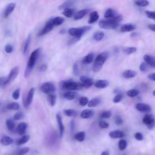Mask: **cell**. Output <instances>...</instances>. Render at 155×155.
I'll use <instances>...</instances> for the list:
<instances>
[{"label":"cell","instance_id":"57","mask_svg":"<svg viewBox=\"0 0 155 155\" xmlns=\"http://www.w3.org/2000/svg\"><path fill=\"white\" fill-rule=\"evenodd\" d=\"M7 77H1L0 78V87L4 86L5 82L6 81Z\"/></svg>","mask_w":155,"mask_h":155},{"label":"cell","instance_id":"13","mask_svg":"<svg viewBox=\"0 0 155 155\" xmlns=\"http://www.w3.org/2000/svg\"><path fill=\"white\" fill-rule=\"evenodd\" d=\"M56 120H57L58 125L59 129V133H60V137L62 138L64 134V126L63 123L61 116L59 113H57L56 115Z\"/></svg>","mask_w":155,"mask_h":155},{"label":"cell","instance_id":"34","mask_svg":"<svg viewBox=\"0 0 155 155\" xmlns=\"http://www.w3.org/2000/svg\"><path fill=\"white\" fill-rule=\"evenodd\" d=\"M74 14V10L70 9V8H66L64 9V12L63 13V14L67 18L71 17L73 16Z\"/></svg>","mask_w":155,"mask_h":155},{"label":"cell","instance_id":"43","mask_svg":"<svg viewBox=\"0 0 155 155\" xmlns=\"http://www.w3.org/2000/svg\"><path fill=\"white\" fill-rule=\"evenodd\" d=\"M135 4L139 7H146L149 4V2L147 0H142V1H136Z\"/></svg>","mask_w":155,"mask_h":155},{"label":"cell","instance_id":"8","mask_svg":"<svg viewBox=\"0 0 155 155\" xmlns=\"http://www.w3.org/2000/svg\"><path fill=\"white\" fill-rule=\"evenodd\" d=\"M142 122L147 125L149 129H152L154 127V117L152 115H146L143 118Z\"/></svg>","mask_w":155,"mask_h":155},{"label":"cell","instance_id":"59","mask_svg":"<svg viewBox=\"0 0 155 155\" xmlns=\"http://www.w3.org/2000/svg\"><path fill=\"white\" fill-rule=\"evenodd\" d=\"M79 39H80V38H79L74 37V38L71 39V40H70V42H69V44H73L77 42L78 40H79Z\"/></svg>","mask_w":155,"mask_h":155},{"label":"cell","instance_id":"7","mask_svg":"<svg viewBox=\"0 0 155 155\" xmlns=\"http://www.w3.org/2000/svg\"><path fill=\"white\" fill-rule=\"evenodd\" d=\"M40 89L43 93L46 94H49L52 92H55L56 87L53 83L50 82H47L43 83L41 86Z\"/></svg>","mask_w":155,"mask_h":155},{"label":"cell","instance_id":"38","mask_svg":"<svg viewBox=\"0 0 155 155\" xmlns=\"http://www.w3.org/2000/svg\"><path fill=\"white\" fill-rule=\"evenodd\" d=\"M64 114L68 117H71V116H76L77 115V112L75 110L72 109H67L64 111Z\"/></svg>","mask_w":155,"mask_h":155},{"label":"cell","instance_id":"11","mask_svg":"<svg viewBox=\"0 0 155 155\" xmlns=\"http://www.w3.org/2000/svg\"><path fill=\"white\" fill-rule=\"evenodd\" d=\"M34 93H35V89L31 88L30 89V90L29 91V93L27 94V96L26 101H24V105H25V107H27L31 104V103L33 101Z\"/></svg>","mask_w":155,"mask_h":155},{"label":"cell","instance_id":"28","mask_svg":"<svg viewBox=\"0 0 155 155\" xmlns=\"http://www.w3.org/2000/svg\"><path fill=\"white\" fill-rule=\"evenodd\" d=\"M93 57H94V55L93 53H90L88 54L84 58H83V60H82L83 64H88L92 63L93 60Z\"/></svg>","mask_w":155,"mask_h":155},{"label":"cell","instance_id":"5","mask_svg":"<svg viewBox=\"0 0 155 155\" xmlns=\"http://www.w3.org/2000/svg\"><path fill=\"white\" fill-rule=\"evenodd\" d=\"M92 27L87 26H84L81 27H75L71 28L68 30V33L70 35L73 36L74 37H77L81 38V37L83 35V34L85 33L86 32L90 30Z\"/></svg>","mask_w":155,"mask_h":155},{"label":"cell","instance_id":"47","mask_svg":"<svg viewBox=\"0 0 155 155\" xmlns=\"http://www.w3.org/2000/svg\"><path fill=\"white\" fill-rule=\"evenodd\" d=\"M123 95L121 94H118L113 98V102L114 103H119L123 100Z\"/></svg>","mask_w":155,"mask_h":155},{"label":"cell","instance_id":"33","mask_svg":"<svg viewBox=\"0 0 155 155\" xmlns=\"http://www.w3.org/2000/svg\"><path fill=\"white\" fill-rule=\"evenodd\" d=\"M29 139H30V136L29 135H25L22 138H21L19 139H18L17 144L18 146H21L22 144H25V143L28 142Z\"/></svg>","mask_w":155,"mask_h":155},{"label":"cell","instance_id":"21","mask_svg":"<svg viewBox=\"0 0 155 155\" xmlns=\"http://www.w3.org/2000/svg\"><path fill=\"white\" fill-rule=\"evenodd\" d=\"M144 59L146 63L149 64L150 66L153 67H155V61L153 56L149 55H146L144 56Z\"/></svg>","mask_w":155,"mask_h":155},{"label":"cell","instance_id":"58","mask_svg":"<svg viewBox=\"0 0 155 155\" xmlns=\"http://www.w3.org/2000/svg\"><path fill=\"white\" fill-rule=\"evenodd\" d=\"M47 65L44 64H43V65H41L40 66V67L39 68V70L40 71H41V72H43V71H45L47 70Z\"/></svg>","mask_w":155,"mask_h":155},{"label":"cell","instance_id":"45","mask_svg":"<svg viewBox=\"0 0 155 155\" xmlns=\"http://www.w3.org/2000/svg\"><path fill=\"white\" fill-rule=\"evenodd\" d=\"M79 102L81 106H82V107L85 106L89 103V99L87 98H86L85 97H81L79 98Z\"/></svg>","mask_w":155,"mask_h":155},{"label":"cell","instance_id":"1","mask_svg":"<svg viewBox=\"0 0 155 155\" xmlns=\"http://www.w3.org/2000/svg\"><path fill=\"white\" fill-rule=\"evenodd\" d=\"M123 19L121 15H118L113 18L108 19L106 20H101L99 22L98 25L100 28L104 29H116Z\"/></svg>","mask_w":155,"mask_h":155},{"label":"cell","instance_id":"40","mask_svg":"<svg viewBox=\"0 0 155 155\" xmlns=\"http://www.w3.org/2000/svg\"><path fill=\"white\" fill-rule=\"evenodd\" d=\"M127 146V142L125 139H121L119 142V144H118V147L120 150H124L126 149Z\"/></svg>","mask_w":155,"mask_h":155},{"label":"cell","instance_id":"15","mask_svg":"<svg viewBox=\"0 0 155 155\" xmlns=\"http://www.w3.org/2000/svg\"><path fill=\"white\" fill-rule=\"evenodd\" d=\"M109 136L111 138L113 139H116V138H122L124 137L125 134L123 132V131L121 130H114L112 131V132H110Z\"/></svg>","mask_w":155,"mask_h":155},{"label":"cell","instance_id":"10","mask_svg":"<svg viewBox=\"0 0 155 155\" xmlns=\"http://www.w3.org/2000/svg\"><path fill=\"white\" fill-rule=\"evenodd\" d=\"M80 81L81 84L83 85V87L86 88H89L93 84V81L91 78L85 76H81Z\"/></svg>","mask_w":155,"mask_h":155},{"label":"cell","instance_id":"63","mask_svg":"<svg viewBox=\"0 0 155 155\" xmlns=\"http://www.w3.org/2000/svg\"><path fill=\"white\" fill-rule=\"evenodd\" d=\"M101 155H109V152L108 151H104L101 153Z\"/></svg>","mask_w":155,"mask_h":155},{"label":"cell","instance_id":"62","mask_svg":"<svg viewBox=\"0 0 155 155\" xmlns=\"http://www.w3.org/2000/svg\"><path fill=\"white\" fill-rule=\"evenodd\" d=\"M148 27L149 28V29H150L151 30L154 32L155 31V25H150L148 26Z\"/></svg>","mask_w":155,"mask_h":155},{"label":"cell","instance_id":"29","mask_svg":"<svg viewBox=\"0 0 155 155\" xmlns=\"http://www.w3.org/2000/svg\"><path fill=\"white\" fill-rule=\"evenodd\" d=\"M101 103V99L99 98H95L89 101L88 107H95L98 106Z\"/></svg>","mask_w":155,"mask_h":155},{"label":"cell","instance_id":"56","mask_svg":"<svg viewBox=\"0 0 155 155\" xmlns=\"http://www.w3.org/2000/svg\"><path fill=\"white\" fill-rule=\"evenodd\" d=\"M135 137L136 139H137L138 141H142L143 139V138H144V136H143L142 134L141 133H139V132L135 133Z\"/></svg>","mask_w":155,"mask_h":155},{"label":"cell","instance_id":"17","mask_svg":"<svg viewBox=\"0 0 155 155\" xmlns=\"http://www.w3.org/2000/svg\"><path fill=\"white\" fill-rule=\"evenodd\" d=\"M15 6H16V4L14 3H11L7 6L4 11V17L5 18H7L12 14V12L15 9Z\"/></svg>","mask_w":155,"mask_h":155},{"label":"cell","instance_id":"36","mask_svg":"<svg viewBox=\"0 0 155 155\" xmlns=\"http://www.w3.org/2000/svg\"><path fill=\"white\" fill-rule=\"evenodd\" d=\"M85 136H86V134L84 132H80L75 135V138L76 140L79 142H82V141H84L85 139Z\"/></svg>","mask_w":155,"mask_h":155},{"label":"cell","instance_id":"39","mask_svg":"<svg viewBox=\"0 0 155 155\" xmlns=\"http://www.w3.org/2000/svg\"><path fill=\"white\" fill-rule=\"evenodd\" d=\"M48 101L50 105L52 107H53L55 105L56 101V97L55 95L53 94H49L48 96Z\"/></svg>","mask_w":155,"mask_h":155},{"label":"cell","instance_id":"26","mask_svg":"<svg viewBox=\"0 0 155 155\" xmlns=\"http://www.w3.org/2000/svg\"><path fill=\"white\" fill-rule=\"evenodd\" d=\"M64 22V18L61 17H58L52 19V23L53 25V26H60Z\"/></svg>","mask_w":155,"mask_h":155},{"label":"cell","instance_id":"51","mask_svg":"<svg viewBox=\"0 0 155 155\" xmlns=\"http://www.w3.org/2000/svg\"><path fill=\"white\" fill-rule=\"evenodd\" d=\"M73 71H74V74L75 75H79V67H78V63H75L74 64V68H73Z\"/></svg>","mask_w":155,"mask_h":155},{"label":"cell","instance_id":"54","mask_svg":"<svg viewBox=\"0 0 155 155\" xmlns=\"http://www.w3.org/2000/svg\"><path fill=\"white\" fill-rule=\"evenodd\" d=\"M99 125L102 128H107L109 127V124L105 121H100L99 123Z\"/></svg>","mask_w":155,"mask_h":155},{"label":"cell","instance_id":"55","mask_svg":"<svg viewBox=\"0 0 155 155\" xmlns=\"http://www.w3.org/2000/svg\"><path fill=\"white\" fill-rule=\"evenodd\" d=\"M139 69L141 71H145L147 70V64L146 63H142L140 66H139Z\"/></svg>","mask_w":155,"mask_h":155},{"label":"cell","instance_id":"46","mask_svg":"<svg viewBox=\"0 0 155 155\" xmlns=\"http://www.w3.org/2000/svg\"><path fill=\"white\" fill-rule=\"evenodd\" d=\"M20 90H21L20 89H17L12 94V98H14V99L18 100L19 99L20 95Z\"/></svg>","mask_w":155,"mask_h":155},{"label":"cell","instance_id":"12","mask_svg":"<svg viewBox=\"0 0 155 155\" xmlns=\"http://www.w3.org/2000/svg\"><path fill=\"white\" fill-rule=\"evenodd\" d=\"M136 109L141 112H149L151 111V107L149 105L144 103H138L136 105Z\"/></svg>","mask_w":155,"mask_h":155},{"label":"cell","instance_id":"41","mask_svg":"<svg viewBox=\"0 0 155 155\" xmlns=\"http://www.w3.org/2000/svg\"><path fill=\"white\" fill-rule=\"evenodd\" d=\"M137 49L135 47H127L124 49V52L127 55H130L136 52Z\"/></svg>","mask_w":155,"mask_h":155},{"label":"cell","instance_id":"42","mask_svg":"<svg viewBox=\"0 0 155 155\" xmlns=\"http://www.w3.org/2000/svg\"><path fill=\"white\" fill-rule=\"evenodd\" d=\"M73 3H74V2L70 1H66V2L64 3L63 4H62L61 5L59 6L58 7V9L61 10V9H66V8H69V7L71 6V5H72Z\"/></svg>","mask_w":155,"mask_h":155},{"label":"cell","instance_id":"18","mask_svg":"<svg viewBox=\"0 0 155 155\" xmlns=\"http://www.w3.org/2000/svg\"><path fill=\"white\" fill-rule=\"evenodd\" d=\"M27 128V124L26 123H21L17 127V132L19 135H23L25 133Z\"/></svg>","mask_w":155,"mask_h":155},{"label":"cell","instance_id":"53","mask_svg":"<svg viewBox=\"0 0 155 155\" xmlns=\"http://www.w3.org/2000/svg\"><path fill=\"white\" fill-rule=\"evenodd\" d=\"M5 51L7 53H10L12 52L13 51V47L12 45H11L10 44H7L5 47Z\"/></svg>","mask_w":155,"mask_h":155},{"label":"cell","instance_id":"44","mask_svg":"<svg viewBox=\"0 0 155 155\" xmlns=\"http://www.w3.org/2000/svg\"><path fill=\"white\" fill-rule=\"evenodd\" d=\"M30 150V149L29 147H25L18 150L16 153V155H24L28 153Z\"/></svg>","mask_w":155,"mask_h":155},{"label":"cell","instance_id":"61","mask_svg":"<svg viewBox=\"0 0 155 155\" xmlns=\"http://www.w3.org/2000/svg\"><path fill=\"white\" fill-rule=\"evenodd\" d=\"M148 78L150 80H152L153 81H155V78H154V74H151L148 75Z\"/></svg>","mask_w":155,"mask_h":155},{"label":"cell","instance_id":"25","mask_svg":"<svg viewBox=\"0 0 155 155\" xmlns=\"http://www.w3.org/2000/svg\"><path fill=\"white\" fill-rule=\"evenodd\" d=\"M77 97V93L74 92H68L64 94V97L67 100H73Z\"/></svg>","mask_w":155,"mask_h":155},{"label":"cell","instance_id":"48","mask_svg":"<svg viewBox=\"0 0 155 155\" xmlns=\"http://www.w3.org/2000/svg\"><path fill=\"white\" fill-rule=\"evenodd\" d=\"M111 116H112V112L110 111H104L101 115V117L102 118H105V119L110 118Z\"/></svg>","mask_w":155,"mask_h":155},{"label":"cell","instance_id":"2","mask_svg":"<svg viewBox=\"0 0 155 155\" xmlns=\"http://www.w3.org/2000/svg\"><path fill=\"white\" fill-rule=\"evenodd\" d=\"M41 52V48H38L36 50H35L31 53L29 57V59L28 63H27L26 69L25 70V78H27L30 76L36 63H37L38 60Z\"/></svg>","mask_w":155,"mask_h":155},{"label":"cell","instance_id":"64","mask_svg":"<svg viewBox=\"0 0 155 155\" xmlns=\"http://www.w3.org/2000/svg\"><path fill=\"white\" fill-rule=\"evenodd\" d=\"M66 33V30L65 29H62L61 31L60 32L61 34H63V33Z\"/></svg>","mask_w":155,"mask_h":155},{"label":"cell","instance_id":"50","mask_svg":"<svg viewBox=\"0 0 155 155\" xmlns=\"http://www.w3.org/2000/svg\"><path fill=\"white\" fill-rule=\"evenodd\" d=\"M23 117H24L23 113L21 112H18L14 115V118L15 120L18 121V120H21L22 118H23Z\"/></svg>","mask_w":155,"mask_h":155},{"label":"cell","instance_id":"49","mask_svg":"<svg viewBox=\"0 0 155 155\" xmlns=\"http://www.w3.org/2000/svg\"><path fill=\"white\" fill-rule=\"evenodd\" d=\"M145 13L147 15V17L150 18V19H151L153 20H154L155 19V12H152V11H146Z\"/></svg>","mask_w":155,"mask_h":155},{"label":"cell","instance_id":"35","mask_svg":"<svg viewBox=\"0 0 155 155\" xmlns=\"http://www.w3.org/2000/svg\"><path fill=\"white\" fill-rule=\"evenodd\" d=\"M7 109L8 110H17L19 109V105L18 102H12L7 106Z\"/></svg>","mask_w":155,"mask_h":155},{"label":"cell","instance_id":"23","mask_svg":"<svg viewBox=\"0 0 155 155\" xmlns=\"http://www.w3.org/2000/svg\"><path fill=\"white\" fill-rule=\"evenodd\" d=\"M99 19V15L97 11H93L90 14V19L89 20V24H93L98 21Z\"/></svg>","mask_w":155,"mask_h":155},{"label":"cell","instance_id":"52","mask_svg":"<svg viewBox=\"0 0 155 155\" xmlns=\"http://www.w3.org/2000/svg\"><path fill=\"white\" fill-rule=\"evenodd\" d=\"M115 123L118 125H120L121 124H123V119L121 116H117L115 118Z\"/></svg>","mask_w":155,"mask_h":155},{"label":"cell","instance_id":"30","mask_svg":"<svg viewBox=\"0 0 155 155\" xmlns=\"http://www.w3.org/2000/svg\"><path fill=\"white\" fill-rule=\"evenodd\" d=\"M104 37V33L103 32L98 31L93 35V39L97 41H101Z\"/></svg>","mask_w":155,"mask_h":155},{"label":"cell","instance_id":"4","mask_svg":"<svg viewBox=\"0 0 155 155\" xmlns=\"http://www.w3.org/2000/svg\"><path fill=\"white\" fill-rule=\"evenodd\" d=\"M59 86H60L61 89H67L70 90H79L84 87L81 82L71 81H61Z\"/></svg>","mask_w":155,"mask_h":155},{"label":"cell","instance_id":"20","mask_svg":"<svg viewBox=\"0 0 155 155\" xmlns=\"http://www.w3.org/2000/svg\"><path fill=\"white\" fill-rule=\"evenodd\" d=\"M135 29V26L132 24H127L121 26V31L122 32H129L131 31H133Z\"/></svg>","mask_w":155,"mask_h":155},{"label":"cell","instance_id":"19","mask_svg":"<svg viewBox=\"0 0 155 155\" xmlns=\"http://www.w3.org/2000/svg\"><path fill=\"white\" fill-rule=\"evenodd\" d=\"M88 10L87 9H82L79 11H78V12H76L75 15H74V19L76 20H79L81 18H82L86 16V15L88 13Z\"/></svg>","mask_w":155,"mask_h":155},{"label":"cell","instance_id":"3","mask_svg":"<svg viewBox=\"0 0 155 155\" xmlns=\"http://www.w3.org/2000/svg\"><path fill=\"white\" fill-rule=\"evenodd\" d=\"M108 56L109 54L106 52L101 53L97 56L93 66V70L94 72H98L101 70L104 63L108 58Z\"/></svg>","mask_w":155,"mask_h":155},{"label":"cell","instance_id":"27","mask_svg":"<svg viewBox=\"0 0 155 155\" xmlns=\"http://www.w3.org/2000/svg\"><path fill=\"white\" fill-rule=\"evenodd\" d=\"M116 16V12L112 9H107V11L105 12V14H104V18H106L107 19L113 18H114Z\"/></svg>","mask_w":155,"mask_h":155},{"label":"cell","instance_id":"60","mask_svg":"<svg viewBox=\"0 0 155 155\" xmlns=\"http://www.w3.org/2000/svg\"><path fill=\"white\" fill-rule=\"evenodd\" d=\"M75 121L72 120L70 122V129L71 131H74L75 130Z\"/></svg>","mask_w":155,"mask_h":155},{"label":"cell","instance_id":"22","mask_svg":"<svg viewBox=\"0 0 155 155\" xmlns=\"http://www.w3.org/2000/svg\"><path fill=\"white\" fill-rule=\"evenodd\" d=\"M136 75V72L134 70H127L125 71L123 74V76L124 78L127 79L130 78H133Z\"/></svg>","mask_w":155,"mask_h":155},{"label":"cell","instance_id":"14","mask_svg":"<svg viewBox=\"0 0 155 155\" xmlns=\"http://www.w3.org/2000/svg\"><path fill=\"white\" fill-rule=\"evenodd\" d=\"M109 86V82L107 80H98L94 84V86L98 89H105Z\"/></svg>","mask_w":155,"mask_h":155},{"label":"cell","instance_id":"31","mask_svg":"<svg viewBox=\"0 0 155 155\" xmlns=\"http://www.w3.org/2000/svg\"><path fill=\"white\" fill-rule=\"evenodd\" d=\"M6 126L9 130L10 131L14 130L15 128V123L14 121V120H12V119H9V120L6 121Z\"/></svg>","mask_w":155,"mask_h":155},{"label":"cell","instance_id":"24","mask_svg":"<svg viewBox=\"0 0 155 155\" xmlns=\"http://www.w3.org/2000/svg\"><path fill=\"white\" fill-rule=\"evenodd\" d=\"M13 142H14L13 139L7 136H3L1 139V143L3 145H4V146L10 145L12 144Z\"/></svg>","mask_w":155,"mask_h":155},{"label":"cell","instance_id":"16","mask_svg":"<svg viewBox=\"0 0 155 155\" xmlns=\"http://www.w3.org/2000/svg\"><path fill=\"white\" fill-rule=\"evenodd\" d=\"M94 112L92 110L86 109L83 110L81 113V117L83 119H89L94 116Z\"/></svg>","mask_w":155,"mask_h":155},{"label":"cell","instance_id":"37","mask_svg":"<svg viewBox=\"0 0 155 155\" xmlns=\"http://www.w3.org/2000/svg\"><path fill=\"white\" fill-rule=\"evenodd\" d=\"M139 91L137 89H131L129 90L127 92V96L131 98H133L135 97L139 94Z\"/></svg>","mask_w":155,"mask_h":155},{"label":"cell","instance_id":"6","mask_svg":"<svg viewBox=\"0 0 155 155\" xmlns=\"http://www.w3.org/2000/svg\"><path fill=\"white\" fill-rule=\"evenodd\" d=\"M19 71V67L18 66H16L12 69L9 74V76L7 77L6 81L5 82L4 86L10 84L11 82H12L18 76Z\"/></svg>","mask_w":155,"mask_h":155},{"label":"cell","instance_id":"9","mask_svg":"<svg viewBox=\"0 0 155 155\" xmlns=\"http://www.w3.org/2000/svg\"><path fill=\"white\" fill-rule=\"evenodd\" d=\"M53 28V25L52 23V19H50L49 21H48L46 22L45 27L39 33L38 36L39 37H41V36H43L44 35L47 34V33H49L51 30H52Z\"/></svg>","mask_w":155,"mask_h":155},{"label":"cell","instance_id":"32","mask_svg":"<svg viewBox=\"0 0 155 155\" xmlns=\"http://www.w3.org/2000/svg\"><path fill=\"white\" fill-rule=\"evenodd\" d=\"M30 41H31V35H29L27 38V40L26 41V43L25 44V45H24V49H23V53L24 54H26V53L28 51V49H29V45H30Z\"/></svg>","mask_w":155,"mask_h":155}]
</instances>
